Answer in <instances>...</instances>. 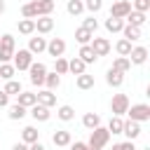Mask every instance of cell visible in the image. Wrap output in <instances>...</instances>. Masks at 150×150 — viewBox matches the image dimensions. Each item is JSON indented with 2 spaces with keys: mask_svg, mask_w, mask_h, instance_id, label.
<instances>
[{
  "mask_svg": "<svg viewBox=\"0 0 150 150\" xmlns=\"http://www.w3.org/2000/svg\"><path fill=\"white\" fill-rule=\"evenodd\" d=\"M70 150H94L89 143H82V141H75V143H70Z\"/></svg>",
  "mask_w": 150,
  "mask_h": 150,
  "instance_id": "45",
  "label": "cell"
},
{
  "mask_svg": "<svg viewBox=\"0 0 150 150\" xmlns=\"http://www.w3.org/2000/svg\"><path fill=\"white\" fill-rule=\"evenodd\" d=\"M47 52H49V56H63V52H66V40H61V38H52L49 42H47Z\"/></svg>",
  "mask_w": 150,
  "mask_h": 150,
  "instance_id": "9",
  "label": "cell"
},
{
  "mask_svg": "<svg viewBox=\"0 0 150 150\" xmlns=\"http://www.w3.org/2000/svg\"><path fill=\"white\" fill-rule=\"evenodd\" d=\"M105 82H108V87H122V82H124V73H120V70H115V68H108V73H105Z\"/></svg>",
  "mask_w": 150,
  "mask_h": 150,
  "instance_id": "15",
  "label": "cell"
},
{
  "mask_svg": "<svg viewBox=\"0 0 150 150\" xmlns=\"http://www.w3.org/2000/svg\"><path fill=\"white\" fill-rule=\"evenodd\" d=\"M122 134L129 138V141H136L141 136V122H134V120H127L124 127H122Z\"/></svg>",
  "mask_w": 150,
  "mask_h": 150,
  "instance_id": "10",
  "label": "cell"
},
{
  "mask_svg": "<svg viewBox=\"0 0 150 150\" xmlns=\"http://www.w3.org/2000/svg\"><path fill=\"white\" fill-rule=\"evenodd\" d=\"M12 56H14V49H2L0 47V63H9Z\"/></svg>",
  "mask_w": 150,
  "mask_h": 150,
  "instance_id": "43",
  "label": "cell"
},
{
  "mask_svg": "<svg viewBox=\"0 0 150 150\" xmlns=\"http://www.w3.org/2000/svg\"><path fill=\"white\" fill-rule=\"evenodd\" d=\"M124 23H129V26H138V28H141V26L145 23V14H143V12H136V9H131V12L124 16Z\"/></svg>",
  "mask_w": 150,
  "mask_h": 150,
  "instance_id": "17",
  "label": "cell"
},
{
  "mask_svg": "<svg viewBox=\"0 0 150 150\" xmlns=\"http://www.w3.org/2000/svg\"><path fill=\"white\" fill-rule=\"evenodd\" d=\"M7 105H9V96L0 89V108H7Z\"/></svg>",
  "mask_w": 150,
  "mask_h": 150,
  "instance_id": "46",
  "label": "cell"
},
{
  "mask_svg": "<svg viewBox=\"0 0 150 150\" xmlns=\"http://www.w3.org/2000/svg\"><path fill=\"white\" fill-rule=\"evenodd\" d=\"M30 115H33V120H35V122H47V120L52 117L49 108H47V105H40V103L30 105Z\"/></svg>",
  "mask_w": 150,
  "mask_h": 150,
  "instance_id": "13",
  "label": "cell"
},
{
  "mask_svg": "<svg viewBox=\"0 0 150 150\" xmlns=\"http://www.w3.org/2000/svg\"><path fill=\"white\" fill-rule=\"evenodd\" d=\"M108 141H110V131L105 129V127H96V129H91V134H89V145L94 148V150H101V148H105L108 145Z\"/></svg>",
  "mask_w": 150,
  "mask_h": 150,
  "instance_id": "2",
  "label": "cell"
},
{
  "mask_svg": "<svg viewBox=\"0 0 150 150\" xmlns=\"http://www.w3.org/2000/svg\"><path fill=\"white\" fill-rule=\"evenodd\" d=\"M7 96H16L19 91H23L21 89V82H16V80H7V84H5V89H2Z\"/></svg>",
  "mask_w": 150,
  "mask_h": 150,
  "instance_id": "34",
  "label": "cell"
},
{
  "mask_svg": "<svg viewBox=\"0 0 150 150\" xmlns=\"http://www.w3.org/2000/svg\"><path fill=\"white\" fill-rule=\"evenodd\" d=\"M143 150H150V148H143Z\"/></svg>",
  "mask_w": 150,
  "mask_h": 150,
  "instance_id": "50",
  "label": "cell"
},
{
  "mask_svg": "<svg viewBox=\"0 0 150 150\" xmlns=\"http://www.w3.org/2000/svg\"><path fill=\"white\" fill-rule=\"evenodd\" d=\"M56 115H59V120H63V122H70V120L75 117V110H73V105H61V108L56 110Z\"/></svg>",
  "mask_w": 150,
  "mask_h": 150,
  "instance_id": "35",
  "label": "cell"
},
{
  "mask_svg": "<svg viewBox=\"0 0 150 150\" xmlns=\"http://www.w3.org/2000/svg\"><path fill=\"white\" fill-rule=\"evenodd\" d=\"M28 73H30V82H33L35 87H42V84H45V75H47V66H45V63H40V61L35 63V61H33V63L28 66Z\"/></svg>",
  "mask_w": 150,
  "mask_h": 150,
  "instance_id": "4",
  "label": "cell"
},
{
  "mask_svg": "<svg viewBox=\"0 0 150 150\" xmlns=\"http://www.w3.org/2000/svg\"><path fill=\"white\" fill-rule=\"evenodd\" d=\"M16 98H19L16 103H19V105H23V108H30V105H35V103H38V98H35V94H33V91H19V94H16Z\"/></svg>",
  "mask_w": 150,
  "mask_h": 150,
  "instance_id": "19",
  "label": "cell"
},
{
  "mask_svg": "<svg viewBox=\"0 0 150 150\" xmlns=\"http://www.w3.org/2000/svg\"><path fill=\"white\" fill-rule=\"evenodd\" d=\"M103 7V0H84V9H89V12H98Z\"/></svg>",
  "mask_w": 150,
  "mask_h": 150,
  "instance_id": "41",
  "label": "cell"
},
{
  "mask_svg": "<svg viewBox=\"0 0 150 150\" xmlns=\"http://www.w3.org/2000/svg\"><path fill=\"white\" fill-rule=\"evenodd\" d=\"M12 59H14L12 66H14L16 70H28V66L33 63V54H30L28 49H19V52H14Z\"/></svg>",
  "mask_w": 150,
  "mask_h": 150,
  "instance_id": "6",
  "label": "cell"
},
{
  "mask_svg": "<svg viewBox=\"0 0 150 150\" xmlns=\"http://www.w3.org/2000/svg\"><path fill=\"white\" fill-rule=\"evenodd\" d=\"M112 150H136V145H134V141H124V143H115Z\"/></svg>",
  "mask_w": 150,
  "mask_h": 150,
  "instance_id": "44",
  "label": "cell"
},
{
  "mask_svg": "<svg viewBox=\"0 0 150 150\" xmlns=\"http://www.w3.org/2000/svg\"><path fill=\"white\" fill-rule=\"evenodd\" d=\"M23 115H26V108H23V105H19V103L9 105V112H7V117H9V120H21Z\"/></svg>",
  "mask_w": 150,
  "mask_h": 150,
  "instance_id": "36",
  "label": "cell"
},
{
  "mask_svg": "<svg viewBox=\"0 0 150 150\" xmlns=\"http://www.w3.org/2000/svg\"><path fill=\"white\" fill-rule=\"evenodd\" d=\"M66 9H68V14H73V16H80V14L84 12V2H82V0H68Z\"/></svg>",
  "mask_w": 150,
  "mask_h": 150,
  "instance_id": "30",
  "label": "cell"
},
{
  "mask_svg": "<svg viewBox=\"0 0 150 150\" xmlns=\"http://www.w3.org/2000/svg\"><path fill=\"white\" fill-rule=\"evenodd\" d=\"M127 115H129V120H134V122H148V120H150V105H148V103L129 105V108H127Z\"/></svg>",
  "mask_w": 150,
  "mask_h": 150,
  "instance_id": "3",
  "label": "cell"
},
{
  "mask_svg": "<svg viewBox=\"0 0 150 150\" xmlns=\"http://www.w3.org/2000/svg\"><path fill=\"white\" fill-rule=\"evenodd\" d=\"M54 73H59V75H66L68 73V61L63 56H56L54 59Z\"/></svg>",
  "mask_w": 150,
  "mask_h": 150,
  "instance_id": "38",
  "label": "cell"
},
{
  "mask_svg": "<svg viewBox=\"0 0 150 150\" xmlns=\"http://www.w3.org/2000/svg\"><path fill=\"white\" fill-rule=\"evenodd\" d=\"M56 2L54 0H30L21 7V14L23 19H38V16H49L54 12Z\"/></svg>",
  "mask_w": 150,
  "mask_h": 150,
  "instance_id": "1",
  "label": "cell"
},
{
  "mask_svg": "<svg viewBox=\"0 0 150 150\" xmlns=\"http://www.w3.org/2000/svg\"><path fill=\"white\" fill-rule=\"evenodd\" d=\"M89 47L94 49V54H96V56H108V54H110V49H112L108 38H91Z\"/></svg>",
  "mask_w": 150,
  "mask_h": 150,
  "instance_id": "7",
  "label": "cell"
},
{
  "mask_svg": "<svg viewBox=\"0 0 150 150\" xmlns=\"http://www.w3.org/2000/svg\"><path fill=\"white\" fill-rule=\"evenodd\" d=\"M77 59H82V61H84V63L89 66V63H94V61H96L98 56L94 54V49H91L89 45H82V47H80V54H77Z\"/></svg>",
  "mask_w": 150,
  "mask_h": 150,
  "instance_id": "23",
  "label": "cell"
},
{
  "mask_svg": "<svg viewBox=\"0 0 150 150\" xmlns=\"http://www.w3.org/2000/svg\"><path fill=\"white\" fill-rule=\"evenodd\" d=\"M129 105H131V103H129V96H127V94H115L112 101H110V110H112V115H117V117L127 115V108H129Z\"/></svg>",
  "mask_w": 150,
  "mask_h": 150,
  "instance_id": "5",
  "label": "cell"
},
{
  "mask_svg": "<svg viewBox=\"0 0 150 150\" xmlns=\"http://www.w3.org/2000/svg\"><path fill=\"white\" fill-rule=\"evenodd\" d=\"M115 52H117L120 56H129V52H131V42H129L127 38L117 40V45H115Z\"/></svg>",
  "mask_w": 150,
  "mask_h": 150,
  "instance_id": "33",
  "label": "cell"
},
{
  "mask_svg": "<svg viewBox=\"0 0 150 150\" xmlns=\"http://www.w3.org/2000/svg\"><path fill=\"white\" fill-rule=\"evenodd\" d=\"M129 63H136V66H141V63H145V59H148V49L145 47H131V52H129Z\"/></svg>",
  "mask_w": 150,
  "mask_h": 150,
  "instance_id": "11",
  "label": "cell"
},
{
  "mask_svg": "<svg viewBox=\"0 0 150 150\" xmlns=\"http://www.w3.org/2000/svg\"><path fill=\"white\" fill-rule=\"evenodd\" d=\"M47 49V40L45 38H30L28 40V52L30 54H40V52H45Z\"/></svg>",
  "mask_w": 150,
  "mask_h": 150,
  "instance_id": "18",
  "label": "cell"
},
{
  "mask_svg": "<svg viewBox=\"0 0 150 150\" xmlns=\"http://www.w3.org/2000/svg\"><path fill=\"white\" fill-rule=\"evenodd\" d=\"M68 73H73V75H80V73H87V63L82 61V59H73V61H68Z\"/></svg>",
  "mask_w": 150,
  "mask_h": 150,
  "instance_id": "25",
  "label": "cell"
},
{
  "mask_svg": "<svg viewBox=\"0 0 150 150\" xmlns=\"http://www.w3.org/2000/svg\"><path fill=\"white\" fill-rule=\"evenodd\" d=\"M16 28H19L21 35H33L35 33V19H21L16 23Z\"/></svg>",
  "mask_w": 150,
  "mask_h": 150,
  "instance_id": "21",
  "label": "cell"
},
{
  "mask_svg": "<svg viewBox=\"0 0 150 150\" xmlns=\"http://www.w3.org/2000/svg\"><path fill=\"white\" fill-rule=\"evenodd\" d=\"M122 28H124V19H115V16L105 19V30L108 33H120Z\"/></svg>",
  "mask_w": 150,
  "mask_h": 150,
  "instance_id": "24",
  "label": "cell"
},
{
  "mask_svg": "<svg viewBox=\"0 0 150 150\" xmlns=\"http://www.w3.org/2000/svg\"><path fill=\"white\" fill-rule=\"evenodd\" d=\"M129 42H134V40H141V28L138 26H129V23H124V28L120 30Z\"/></svg>",
  "mask_w": 150,
  "mask_h": 150,
  "instance_id": "22",
  "label": "cell"
},
{
  "mask_svg": "<svg viewBox=\"0 0 150 150\" xmlns=\"http://www.w3.org/2000/svg\"><path fill=\"white\" fill-rule=\"evenodd\" d=\"M28 150H45V145H42L40 141H35V143H30V145H28Z\"/></svg>",
  "mask_w": 150,
  "mask_h": 150,
  "instance_id": "48",
  "label": "cell"
},
{
  "mask_svg": "<svg viewBox=\"0 0 150 150\" xmlns=\"http://www.w3.org/2000/svg\"><path fill=\"white\" fill-rule=\"evenodd\" d=\"M112 68L120 70V73H129V70H131V63H129L127 56H117V59L112 61Z\"/></svg>",
  "mask_w": 150,
  "mask_h": 150,
  "instance_id": "31",
  "label": "cell"
},
{
  "mask_svg": "<svg viewBox=\"0 0 150 150\" xmlns=\"http://www.w3.org/2000/svg\"><path fill=\"white\" fill-rule=\"evenodd\" d=\"M77 89H91L94 87V75H87V73H80L77 80H75Z\"/></svg>",
  "mask_w": 150,
  "mask_h": 150,
  "instance_id": "26",
  "label": "cell"
},
{
  "mask_svg": "<svg viewBox=\"0 0 150 150\" xmlns=\"http://www.w3.org/2000/svg\"><path fill=\"white\" fill-rule=\"evenodd\" d=\"M122 127H124V120H122V117H117V115H112L105 129H108L110 134H122Z\"/></svg>",
  "mask_w": 150,
  "mask_h": 150,
  "instance_id": "29",
  "label": "cell"
},
{
  "mask_svg": "<svg viewBox=\"0 0 150 150\" xmlns=\"http://www.w3.org/2000/svg\"><path fill=\"white\" fill-rule=\"evenodd\" d=\"M35 98H38V103H40V105H47V108L56 105V94H54L52 89H42V91H38V94H35Z\"/></svg>",
  "mask_w": 150,
  "mask_h": 150,
  "instance_id": "12",
  "label": "cell"
},
{
  "mask_svg": "<svg viewBox=\"0 0 150 150\" xmlns=\"http://www.w3.org/2000/svg\"><path fill=\"white\" fill-rule=\"evenodd\" d=\"M82 28H87V30H91V33H94V30L98 28V21H96L94 16H87V19L82 21Z\"/></svg>",
  "mask_w": 150,
  "mask_h": 150,
  "instance_id": "42",
  "label": "cell"
},
{
  "mask_svg": "<svg viewBox=\"0 0 150 150\" xmlns=\"http://www.w3.org/2000/svg\"><path fill=\"white\" fill-rule=\"evenodd\" d=\"M52 141H54V145H59V148H66V145H70V143H73L70 131H66V129L54 131V134H52Z\"/></svg>",
  "mask_w": 150,
  "mask_h": 150,
  "instance_id": "14",
  "label": "cell"
},
{
  "mask_svg": "<svg viewBox=\"0 0 150 150\" xmlns=\"http://www.w3.org/2000/svg\"><path fill=\"white\" fill-rule=\"evenodd\" d=\"M16 73V68L12 63H0V80H12Z\"/></svg>",
  "mask_w": 150,
  "mask_h": 150,
  "instance_id": "37",
  "label": "cell"
},
{
  "mask_svg": "<svg viewBox=\"0 0 150 150\" xmlns=\"http://www.w3.org/2000/svg\"><path fill=\"white\" fill-rule=\"evenodd\" d=\"M14 45H16V42H14V35L5 33V35L0 38V47H2V49H14Z\"/></svg>",
  "mask_w": 150,
  "mask_h": 150,
  "instance_id": "40",
  "label": "cell"
},
{
  "mask_svg": "<svg viewBox=\"0 0 150 150\" xmlns=\"http://www.w3.org/2000/svg\"><path fill=\"white\" fill-rule=\"evenodd\" d=\"M129 12H131V2L129 0H117L110 7V16H115V19H124Z\"/></svg>",
  "mask_w": 150,
  "mask_h": 150,
  "instance_id": "8",
  "label": "cell"
},
{
  "mask_svg": "<svg viewBox=\"0 0 150 150\" xmlns=\"http://www.w3.org/2000/svg\"><path fill=\"white\" fill-rule=\"evenodd\" d=\"M45 84H47V89H59V84H61V75L59 73H47L45 75Z\"/></svg>",
  "mask_w": 150,
  "mask_h": 150,
  "instance_id": "32",
  "label": "cell"
},
{
  "mask_svg": "<svg viewBox=\"0 0 150 150\" xmlns=\"http://www.w3.org/2000/svg\"><path fill=\"white\" fill-rule=\"evenodd\" d=\"M82 124H84V127H87V129L91 131V129H96V127L101 124V117H98L96 112H87V115L82 117Z\"/></svg>",
  "mask_w": 150,
  "mask_h": 150,
  "instance_id": "28",
  "label": "cell"
},
{
  "mask_svg": "<svg viewBox=\"0 0 150 150\" xmlns=\"http://www.w3.org/2000/svg\"><path fill=\"white\" fill-rule=\"evenodd\" d=\"M38 138H40V131H38L35 127H23V131H21V141H23L26 145L35 143Z\"/></svg>",
  "mask_w": 150,
  "mask_h": 150,
  "instance_id": "20",
  "label": "cell"
},
{
  "mask_svg": "<svg viewBox=\"0 0 150 150\" xmlns=\"http://www.w3.org/2000/svg\"><path fill=\"white\" fill-rule=\"evenodd\" d=\"M12 150H28V145H26L23 141H19V143H14V145H12Z\"/></svg>",
  "mask_w": 150,
  "mask_h": 150,
  "instance_id": "47",
  "label": "cell"
},
{
  "mask_svg": "<svg viewBox=\"0 0 150 150\" xmlns=\"http://www.w3.org/2000/svg\"><path fill=\"white\" fill-rule=\"evenodd\" d=\"M5 12V0H0V14Z\"/></svg>",
  "mask_w": 150,
  "mask_h": 150,
  "instance_id": "49",
  "label": "cell"
},
{
  "mask_svg": "<svg viewBox=\"0 0 150 150\" xmlns=\"http://www.w3.org/2000/svg\"><path fill=\"white\" fill-rule=\"evenodd\" d=\"M131 9L148 14V9H150V0H134V2H131Z\"/></svg>",
  "mask_w": 150,
  "mask_h": 150,
  "instance_id": "39",
  "label": "cell"
},
{
  "mask_svg": "<svg viewBox=\"0 0 150 150\" xmlns=\"http://www.w3.org/2000/svg\"><path fill=\"white\" fill-rule=\"evenodd\" d=\"M91 38H94V33H91V30H87V28H82V26L75 30V40H77L80 45H89V42H91Z\"/></svg>",
  "mask_w": 150,
  "mask_h": 150,
  "instance_id": "27",
  "label": "cell"
},
{
  "mask_svg": "<svg viewBox=\"0 0 150 150\" xmlns=\"http://www.w3.org/2000/svg\"><path fill=\"white\" fill-rule=\"evenodd\" d=\"M52 28H54V19H52V16H38V19H35V30H38V33L45 35V33H49Z\"/></svg>",
  "mask_w": 150,
  "mask_h": 150,
  "instance_id": "16",
  "label": "cell"
}]
</instances>
